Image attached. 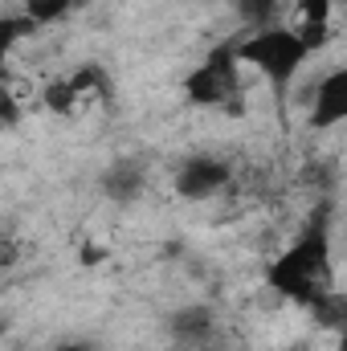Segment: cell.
I'll return each instance as SVG.
<instances>
[{
    "instance_id": "6da1fadb",
    "label": "cell",
    "mask_w": 347,
    "mask_h": 351,
    "mask_svg": "<svg viewBox=\"0 0 347 351\" xmlns=\"http://www.w3.org/2000/svg\"><path fill=\"white\" fill-rule=\"evenodd\" d=\"M265 282L274 294H282L286 302H298V306H311L335 290L331 286V213L327 208H319L302 225V233L270 262Z\"/></svg>"
},
{
    "instance_id": "7a4b0ae2",
    "label": "cell",
    "mask_w": 347,
    "mask_h": 351,
    "mask_svg": "<svg viewBox=\"0 0 347 351\" xmlns=\"http://www.w3.org/2000/svg\"><path fill=\"white\" fill-rule=\"evenodd\" d=\"M237 53L246 66H254L265 74V82L274 86V94L282 98L286 86L294 82V74L307 66L311 58V45L302 41L298 29H286V25H274V29H261V33H250L246 41H237Z\"/></svg>"
},
{
    "instance_id": "3957f363",
    "label": "cell",
    "mask_w": 347,
    "mask_h": 351,
    "mask_svg": "<svg viewBox=\"0 0 347 351\" xmlns=\"http://www.w3.org/2000/svg\"><path fill=\"white\" fill-rule=\"evenodd\" d=\"M241 53L237 45H217L188 78H184V98L192 106H208V110H225V114H241V78H237Z\"/></svg>"
},
{
    "instance_id": "277c9868",
    "label": "cell",
    "mask_w": 347,
    "mask_h": 351,
    "mask_svg": "<svg viewBox=\"0 0 347 351\" xmlns=\"http://www.w3.org/2000/svg\"><path fill=\"white\" fill-rule=\"evenodd\" d=\"M229 176H233V172H229V164H225V160L196 152V156H188V160L176 168L172 184H176V192H180L184 200L200 204V200H213V196H221V192L229 188Z\"/></svg>"
},
{
    "instance_id": "5b68a950",
    "label": "cell",
    "mask_w": 347,
    "mask_h": 351,
    "mask_svg": "<svg viewBox=\"0 0 347 351\" xmlns=\"http://www.w3.org/2000/svg\"><path fill=\"white\" fill-rule=\"evenodd\" d=\"M168 335L176 348H208V339L217 335V311L204 302L176 306L168 315Z\"/></svg>"
},
{
    "instance_id": "8992f818",
    "label": "cell",
    "mask_w": 347,
    "mask_h": 351,
    "mask_svg": "<svg viewBox=\"0 0 347 351\" xmlns=\"http://www.w3.org/2000/svg\"><path fill=\"white\" fill-rule=\"evenodd\" d=\"M347 123V66L331 70L311 98V127L315 131H327V127H339Z\"/></svg>"
},
{
    "instance_id": "52a82bcc",
    "label": "cell",
    "mask_w": 347,
    "mask_h": 351,
    "mask_svg": "<svg viewBox=\"0 0 347 351\" xmlns=\"http://www.w3.org/2000/svg\"><path fill=\"white\" fill-rule=\"evenodd\" d=\"M98 188L110 204H135L147 188V172L139 160H115L106 172L98 176Z\"/></svg>"
},
{
    "instance_id": "ba28073f",
    "label": "cell",
    "mask_w": 347,
    "mask_h": 351,
    "mask_svg": "<svg viewBox=\"0 0 347 351\" xmlns=\"http://www.w3.org/2000/svg\"><path fill=\"white\" fill-rule=\"evenodd\" d=\"M298 33H302V41L311 45V53L327 41V25H331V0H298Z\"/></svg>"
},
{
    "instance_id": "9c48e42d",
    "label": "cell",
    "mask_w": 347,
    "mask_h": 351,
    "mask_svg": "<svg viewBox=\"0 0 347 351\" xmlns=\"http://www.w3.org/2000/svg\"><path fill=\"white\" fill-rule=\"evenodd\" d=\"M233 8H237V21H241L250 33L274 29L278 16H282V0H233Z\"/></svg>"
},
{
    "instance_id": "30bf717a",
    "label": "cell",
    "mask_w": 347,
    "mask_h": 351,
    "mask_svg": "<svg viewBox=\"0 0 347 351\" xmlns=\"http://www.w3.org/2000/svg\"><path fill=\"white\" fill-rule=\"evenodd\" d=\"M307 311L315 315V323H319V327H327V331H335V335H344V331H347V294H339V290L323 294V298H319V302H311Z\"/></svg>"
},
{
    "instance_id": "8fae6325",
    "label": "cell",
    "mask_w": 347,
    "mask_h": 351,
    "mask_svg": "<svg viewBox=\"0 0 347 351\" xmlns=\"http://www.w3.org/2000/svg\"><path fill=\"white\" fill-rule=\"evenodd\" d=\"M33 29H37L33 16H25V12H8V16L0 21V49H4V53L16 49V41H21L25 33H33Z\"/></svg>"
},
{
    "instance_id": "7c38bea8",
    "label": "cell",
    "mask_w": 347,
    "mask_h": 351,
    "mask_svg": "<svg viewBox=\"0 0 347 351\" xmlns=\"http://www.w3.org/2000/svg\"><path fill=\"white\" fill-rule=\"evenodd\" d=\"M74 8V0H25V16H33L37 25H53V21H62L66 12Z\"/></svg>"
},
{
    "instance_id": "4fadbf2b",
    "label": "cell",
    "mask_w": 347,
    "mask_h": 351,
    "mask_svg": "<svg viewBox=\"0 0 347 351\" xmlns=\"http://www.w3.org/2000/svg\"><path fill=\"white\" fill-rule=\"evenodd\" d=\"M82 94H78V86L70 82V78H58L53 86H45V106L49 110H58V114H66V110H74V102H78Z\"/></svg>"
},
{
    "instance_id": "5bb4252c",
    "label": "cell",
    "mask_w": 347,
    "mask_h": 351,
    "mask_svg": "<svg viewBox=\"0 0 347 351\" xmlns=\"http://www.w3.org/2000/svg\"><path fill=\"white\" fill-rule=\"evenodd\" d=\"M53 351H94L90 343H82V339H66V343H58Z\"/></svg>"
},
{
    "instance_id": "9a60e30c",
    "label": "cell",
    "mask_w": 347,
    "mask_h": 351,
    "mask_svg": "<svg viewBox=\"0 0 347 351\" xmlns=\"http://www.w3.org/2000/svg\"><path fill=\"white\" fill-rule=\"evenodd\" d=\"M164 351H208V348H176L172 343V348H164Z\"/></svg>"
},
{
    "instance_id": "2e32d148",
    "label": "cell",
    "mask_w": 347,
    "mask_h": 351,
    "mask_svg": "<svg viewBox=\"0 0 347 351\" xmlns=\"http://www.w3.org/2000/svg\"><path fill=\"white\" fill-rule=\"evenodd\" d=\"M339 339H344V343H339V351H347V331H344V335H339Z\"/></svg>"
},
{
    "instance_id": "e0dca14e",
    "label": "cell",
    "mask_w": 347,
    "mask_h": 351,
    "mask_svg": "<svg viewBox=\"0 0 347 351\" xmlns=\"http://www.w3.org/2000/svg\"><path fill=\"white\" fill-rule=\"evenodd\" d=\"M339 4H344V8H347V0H339Z\"/></svg>"
}]
</instances>
